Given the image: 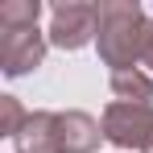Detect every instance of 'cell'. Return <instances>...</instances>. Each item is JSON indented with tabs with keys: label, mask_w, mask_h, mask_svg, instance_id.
Masks as SVG:
<instances>
[{
	"label": "cell",
	"mask_w": 153,
	"mask_h": 153,
	"mask_svg": "<svg viewBox=\"0 0 153 153\" xmlns=\"http://www.w3.org/2000/svg\"><path fill=\"white\" fill-rule=\"evenodd\" d=\"M100 33V4L91 0H62L50 8V46L58 50H83Z\"/></svg>",
	"instance_id": "obj_4"
},
{
	"label": "cell",
	"mask_w": 153,
	"mask_h": 153,
	"mask_svg": "<svg viewBox=\"0 0 153 153\" xmlns=\"http://www.w3.org/2000/svg\"><path fill=\"white\" fill-rule=\"evenodd\" d=\"M25 120H29V112L21 108L17 95H0V137H17Z\"/></svg>",
	"instance_id": "obj_8"
},
{
	"label": "cell",
	"mask_w": 153,
	"mask_h": 153,
	"mask_svg": "<svg viewBox=\"0 0 153 153\" xmlns=\"http://www.w3.org/2000/svg\"><path fill=\"white\" fill-rule=\"evenodd\" d=\"M149 153H153V149H149Z\"/></svg>",
	"instance_id": "obj_10"
},
{
	"label": "cell",
	"mask_w": 153,
	"mask_h": 153,
	"mask_svg": "<svg viewBox=\"0 0 153 153\" xmlns=\"http://www.w3.org/2000/svg\"><path fill=\"white\" fill-rule=\"evenodd\" d=\"M103 124V141H112L124 153H141L153 149V103H108L100 116Z\"/></svg>",
	"instance_id": "obj_3"
},
{
	"label": "cell",
	"mask_w": 153,
	"mask_h": 153,
	"mask_svg": "<svg viewBox=\"0 0 153 153\" xmlns=\"http://www.w3.org/2000/svg\"><path fill=\"white\" fill-rule=\"evenodd\" d=\"M141 62L153 71V21H149V42H145V58H141Z\"/></svg>",
	"instance_id": "obj_9"
},
{
	"label": "cell",
	"mask_w": 153,
	"mask_h": 153,
	"mask_svg": "<svg viewBox=\"0 0 153 153\" xmlns=\"http://www.w3.org/2000/svg\"><path fill=\"white\" fill-rule=\"evenodd\" d=\"M42 0H8L0 4V71L21 79L46 62V33L37 29Z\"/></svg>",
	"instance_id": "obj_2"
},
{
	"label": "cell",
	"mask_w": 153,
	"mask_h": 153,
	"mask_svg": "<svg viewBox=\"0 0 153 153\" xmlns=\"http://www.w3.org/2000/svg\"><path fill=\"white\" fill-rule=\"evenodd\" d=\"M112 95L120 103H153V75H145V71H112Z\"/></svg>",
	"instance_id": "obj_7"
},
{
	"label": "cell",
	"mask_w": 153,
	"mask_h": 153,
	"mask_svg": "<svg viewBox=\"0 0 153 153\" xmlns=\"http://www.w3.org/2000/svg\"><path fill=\"white\" fill-rule=\"evenodd\" d=\"M13 145H17V153H62L58 112H29V120L13 137Z\"/></svg>",
	"instance_id": "obj_5"
},
{
	"label": "cell",
	"mask_w": 153,
	"mask_h": 153,
	"mask_svg": "<svg viewBox=\"0 0 153 153\" xmlns=\"http://www.w3.org/2000/svg\"><path fill=\"white\" fill-rule=\"evenodd\" d=\"M58 132H62V153H95L103 141V124L87 112H58Z\"/></svg>",
	"instance_id": "obj_6"
},
{
	"label": "cell",
	"mask_w": 153,
	"mask_h": 153,
	"mask_svg": "<svg viewBox=\"0 0 153 153\" xmlns=\"http://www.w3.org/2000/svg\"><path fill=\"white\" fill-rule=\"evenodd\" d=\"M149 42V17L137 0H100V33L95 46L112 71H137Z\"/></svg>",
	"instance_id": "obj_1"
}]
</instances>
